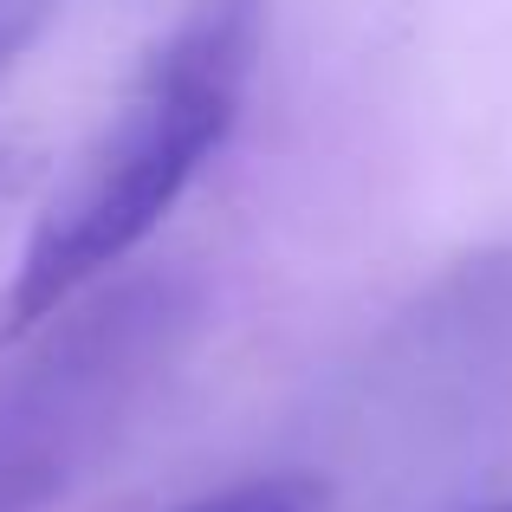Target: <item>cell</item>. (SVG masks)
Instances as JSON below:
<instances>
[{
    "label": "cell",
    "mask_w": 512,
    "mask_h": 512,
    "mask_svg": "<svg viewBox=\"0 0 512 512\" xmlns=\"http://www.w3.org/2000/svg\"><path fill=\"white\" fill-rule=\"evenodd\" d=\"M474 512H512V500H493V506H474Z\"/></svg>",
    "instance_id": "obj_3"
},
{
    "label": "cell",
    "mask_w": 512,
    "mask_h": 512,
    "mask_svg": "<svg viewBox=\"0 0 512 512\" xmlns=\"http://www.w3.org/2000/svg\"><path fill=\"white\" fill-rule=\"evenodd\" d=\"M266 39V0H195L188 20L156 46L137 98L111 137L85 156L52 214L39 221L13 286L0 292V350L46 325L85 279L117 266L175 208L208 150H221L240 117Z\"/></svg>",
    "instance_id": "obj_1"
},
{
    "label": "cell",
    "mask_w": 512,
    "mask_h": 512,
    "mask_svg": "<svg viewBox=\"0 0 512 512\" xmlns=\"http://www.w3.org/2000/svg\"><path fill=\"white\" fill-rule=\"evenodd\" d=\"M59 0H0V78L20 65V52L52 26Z\"/></svg>",
    "instance_id": "obj_2"
}]
</instances>
